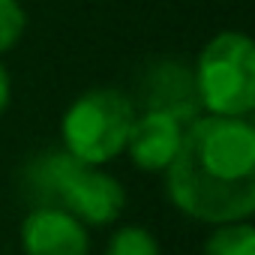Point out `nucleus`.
Returning a JSON list of instances; mask_svg holds the SVG:
<instances>
[{"label":"nucleus","mask_w":255,"mask_h":255,"mask_svg":"<svg viewBox=\"0 0 255 255\" xmlns=\"http://www.w3.org/2000/svg\"><path fill=\"white\" fill-rule=\"evenodd\" d=\"M171 201L192 219L228 225L255 210V129L246 117L192 120L165 168Z\"/></svg>","instance_id":"obj_1"},{"label":"nucleus","mask_w":255,"mask_h":255,"mask_svg":"<svg viewBox=\"0 0 255 255\" xmlns=\"http://www.w3.org/2000/svg\"><path fill=\"white\" fill-rule=\"evenodd\" d=\"M132 123L135 105L126 93L111 87L87 90L69 105L63 117L66 153L87 165H102L126 147Z\"/></svg>","instance_id":"obj_2"},{"label":"nucleus","mask_w":255,"mask_h":255,"mask_svg":"<svg viewBox=\"0 0 255 255\" xmlns=\"http://www.w3.org/2000/svg\"><path fill=\"white\" fill-rule=\"evenodd\" d=\"M198 102L219 117H246L255 108V48L243 33H219L195 66Z\"/></svg>","instance_id":"obj_3"},{"label":"nucleus","mask_w":255,"mask_h":255,"mask_svg":"<svg viewBox=\"0 0 255 255\" xmlns=\"http://www.w3.org/2000/svg\"><path fill=\"white\" fill-rule=\"evenodd\" d=\"M42 186L54 198L51 207H60L72 213L81 225H108L123 210V186L99 171L96 165H87L69 153L48 156L42 165Z\"/></svg>","instance_id":"obj_4"},{"label":"nucleus","mask_w":255,"mask_h":255,"mask_svg":"<svg viewBox=\"0 0 255 255\" xmlns=\"http://www.w3.org/2000/svg\"><path fill=\"white\" fill-rule=\"evenodd\" d=\"M24 255H87V228L60 207H36L21 225Z\"/></svg>","instance_id":"obj_5"},{"label":"nucleus","mask_w":255,"mask_h":255,"mask_svg":"<svg viewBox=\"0 0 255 255\" xmlns=\"http://www.w3.org/2000/svg\"><path fill=\"white\" fill-rule=\"evenodd\" d=\"M180 138H183L180 117H174L171 111L153 108L144 117H135L123 150H129L132 162L144 171H165L177 156Z\"/></svg>","instance_id":"obj_6"},{"label":"nucleus","mask_w":255,"mask_h":255,"mask_svg":"<svg viewBox=\"0 0 255 255\" xmlns=\"http://www.w3.org/2000/svg\"><path fill=\"white\" fill-rule=\"evenodd\" d=\"M204 255H255V231L243 222H228L213 231V237L204 246Z\"/></svg>","instance_id":"obj_7"},{"label":"nucleus","mask_w":255,"mask_h":255,"mask_svg":"<svg viewBox=\"0 0 255 255\" xmlns=\"http://www.w3.org/2000/svg\"><path fill=\"white\" fill-rule=\"evenodd\" d=\"M108 255H159V246H156L150 231H144L138 225H129V228H120L111 237Z\"/></svg>","instance_id":"obj_8"},{"label":"nucleus","mask_w":255,"mask_h":255,"mask_svg":"<svg viewBox=\"0 0 255 255\" xmlns=\"http://www.w3.org/2000/svg\"><path fill=\"white\" fill-rule=\"evenodd\" d=\"M24 33V9L18 0H0V54L9 51Z\"/></svg>","instance_id":"obj_9"},{"label":"nucleus","mask_w":255,"mask_h":255,"mask_svg":"<svg viewBox=\"0 0 255 255\" xmlns=\"http://www.w3.org/2000/svg\"><path fill=\"white\" fill-rule=\"evenodd\" d=\"M6 102H9V75H6L3 63H0V114H3Z\"/></svg>","instance_id":"obj_10"}]
</instances>
